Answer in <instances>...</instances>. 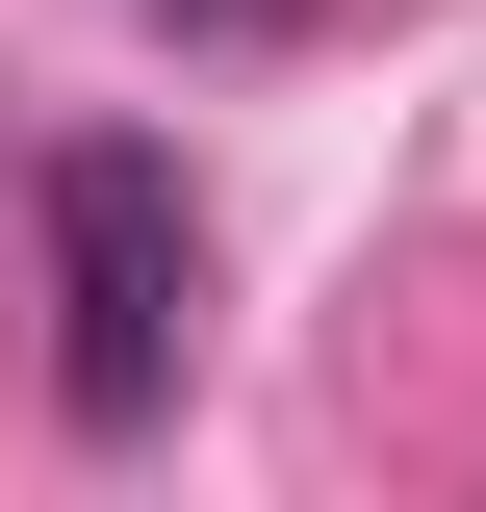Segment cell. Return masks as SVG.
<instances>
[{
	"label": "cell",
	"mask_w": 486,
	"mask_h": 512,
	"mask_svg": "<svg viewBox=\"0 0 486 512\" xmlns=\"http://www.w3.org/2000/svg\"><path fill=\"white\" fill-rule=\"evenodd\" d=\"M180 359H205V205H180L154 128H77L52 154V410L77 436H154Z\"/></svg>",
	"instance_id": "1"
},
{
	"label": "cell",
	"mask_w": 486,
	"mask_h": 512,
	"mask_svg": "<svg viewBox=\"0 0 486 512\" xmlns=\"http://www.w3.org/2000/svg\"><path fill=\"white\" fill-rule=\"evenodd\" d=\"M180 26H282V0H180Z\"/></svg>",
	"instance_id": "2"
}]
</instances>
